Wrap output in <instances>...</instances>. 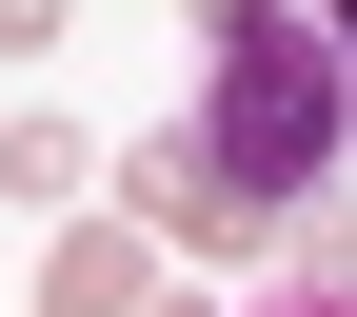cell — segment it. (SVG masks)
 Returning <instances> with one entry per match:
<instances>
[{
	"mask_svg": "<svg viewBox=\"0 0 357 317\" xmlns=\"http://www.w3.org/2000/svg\"><path fill=\"white\" fill-rule=\"evenodd\" d=\"M178 139L218 159V199H258V218H318L337 199V139H357V79H337V40L298 20V0H238V20L199 40V119Z\"/></svg>",
	"mask_w": 357,
	"mask_h": 317,
	"instance_id": "1",
	"label": "cell"
},
{
	"mask_svg": "<svg viewBox=\"0 0 357 317\" xmlns=\"http://www.w3.org/2000/svg\"><path fill=\"white\" fill-rule=\"evenodd\" d=\"M119 218H139V238H178V258H258V238H278L258 199H218L199 139H139V159H119Z\"/></svg>",
	"mask_w": 357,
	"mask_h": 317,
	"instance_id": "2",
	"label": "cell"
},
{
	"mask_svg": "<svg viewBox=\"0 0 357 317\" xmlns=\"http://www.w3.org/2000/svg\"><path fill=\"white\" fill-rule=\"evenodd\" d=\"M159 297V238L139 218H60V258H40V317H139Z\"/></svg>",
	"mask_w": 357,
	"mask_h": 317,
	"instance_id": "3",
	"label": "cell"
},
{
	"mask_svg": "<svg viewBox=\"0 0 357 317\" xmlns=\"http://www.w3.org/2000/svg\"><path fill=\"white\" fill-rule=\"evenodd\" d=\"M0 199H100V139H79V119H0Z\"/></svg>",
	"mask_w": 357,
	"mask_h": 317,
	"instance_id": "4",
	"label": "cell"
},
{
	"mask_svg": "<svg viewBox=\"0 0 357 317\" xmlns=\"http://www.w3.org/2000/svg\"><path fill=\"white\" fill-rule=\"evenodd\" d=\"M278 317H357V278H298V297H278Z\"/></svg>",
	"mask_w": 357,
	"mask_h": 317,
	"instance_id": "5",
	"label": "cell"
},
{
	"mask_svg": "<svg viewBox=\"0 0 357 317\" xmlns=\"http://www.w3.org/2000/svg\"><path fill=\"white\" fill-rule=\"evenodd\" d=\"M139 317H218V297H139Z\"/></svg>",
	"mask_w": 357,
	"mask_h": 317,
	"instance_id": "6",
	"label": "cell"
}]
</instances>
